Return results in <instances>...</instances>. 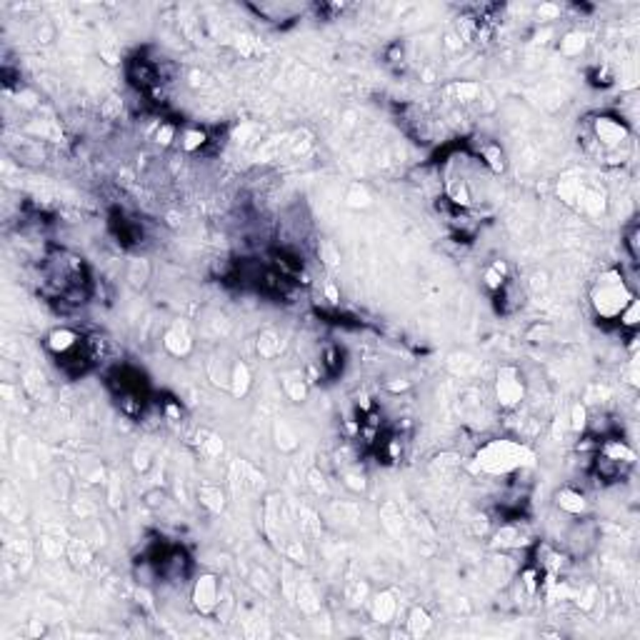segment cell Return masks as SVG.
<instances>
[{
  "label": "cell",
  "mask_w": 640,
  "mask_h": 640,
  "mask_svg": "<svg viewBox=\"0 0 640 640\" xmlns=\"http://www.w3.org/2000/svg\"><path fill=\"white\" fill-rule=\"evenodd\" d=\"M203 448L208 450V455H218L223 450V443H220L218 435H210L208 440H203Z\"/></svg>",
  "instance_id": "cell-27"
},
{
  "label": "cell",
  "mask_w": 640,
  "mask_h": 640,
  "mask_svg": "<svg viewBox=\"0 0 640 640\" xmlns=\"http://www.w3.org/2000/svg\"><path fill=\"white\" fill-rule=\"evenodd\" d=\"M345 205L353 210H368L373 205V193L363 183H351V188L345 191Z\"/></svg>",
  "instance_id": "cell-14"
},
{
  "label": "cell",
  "mask_w": 640,
  "mask_h": 640,
  "mask_svg": "<svg viewBox=\"0 0 640 640\" xmlns=\"http://www.w3.org/2000/svg\"><path fill=\"white\" fill-rule=\"evenodd\" d=\"M280 353V338L275 330H263V333L258 335V356L265 358V361H273V358H278Z\"/></svg>",
  "instance_id": "cell-18"
},
{
  "label": "cell",
  "mask_w": 640,
  "mask_h": 640,
  "mask_svg": "<svg viewBox=\"0 0 640 640\" xmlns=\"http://www.w3.org/2000/svg\"><path fill=\"white\" fill-rule=\"evenodd\" d=\"M283 388L290 395V400H296V403H303L308 398V385L303 380V375H290V373L283 375Z\"/></svg>",
  "instance_id": "cell-19"
},
{
  "label": "cell",
  "mask_w": 640,
  "mask_h": 640,
  "mask_svg": "<svg viewBox=\"0 0 640 640\" xmlns=\"http://www.w3.org/2000/svg\"><path fill=\"white\" fill-rule=\"evenodd\" d=\"M203 143H205V133L203 131H186L183 133V150H186V153H193V150L203 148Z\"/></svg>",
  "instance_id": "cell-20"
},
{
  "label": "cell",
  "mask_w": 640,
  "mask_h": 640,
  "mask_svg": "<svg viewBox=\"0 0 640 640\" xmlns=\"http://www.w3.org/2000/svg\"><path fill=\"white\" fill-rule=\"evenodd\" d=\"M405 628H408V633H411L413 638H423V635H428L430 633V628H433L430 613H428L425 608H421V605L411 608L408 620H405Z\"/></svg>",
  "instance_id": "cell-11"
},
{
  "label": "cell",
  "mask_w": 640,
  "mask_h": 640,
  "mask_svg": "<svg viewBox=\"0 0 640 640\" xmlns=\"http://www.w3.org/2000/svg\"><path fill=\"white\" fill-rule=\"evenodd\" d=\"M163 348L173 358H188L193 353V335L183 323L170 325L163 335Z\"/></svg>",
  "instance_id": "cell-7"
},
{
  "label": "cell",
  "mask_w": 640,
  "mask_h": 640,
  "mask_svg": "<svg viewBox=\"0 0 640 640\" xmlns=\"http://www.w3.org/2000/svg\"><path fill=\"white\" fill-rule=\"evenodd\" d=\"M483 158H485V163L490 165L495 173H500V170L505 168L503 163V153H500V148H495V145H488L485 150H483Z\"/></svg>",
  "instance_id": "cell-24"
},
{
  "label": "cell",
  "mask_w": 640,
  "mask_h": 640,
  "mask_svg": "<svg viewBox=\"0 0 640 640\" xmlns=\"http://www.w3.org/2000/svg\"><path fill=\"white\" fill-rule=\"evenodd\" d=\"M250 385H253L250 368H248L243 361H236L230 366V378H228L230 393L236 395V398H246V395L250 393Z\"/></svg>",
  "instance_id": "cell-9"
},
{
  "label": "cell",
  "mask_w": 640,
  "mask_h": 640,
  "mask_svg": "<svg viewBox=\"0 0 640 640\" xmlns=\"http://www.w3.org/2000/svg\"><path fill=\"white\" fill-rule=\"evenodd\" d=\"M600 455L608 460H615V463H620V465H633V460H635V453L623 443V440H608V443L600 448Z\"/></svg>",
  "instance_id": "cell-16"
},
{
  "label": "cell",
  "mask_w": 640,
  "mask_h": 640,
  "mask_svg": "<svg viewBox=\"0 0 640 640\" xmlns=\"http://www.w3.org/2000/svg\"><path fill=\"white\" fill-rule=\"evenodd\" d=\"M588 45V38L580 30H570V33H565L563 38H560V55H565V58H578L583 50H586Z\"/></svg>",
  "instance_id": "cell-17"
},
{
  "label": "cell",
  "mask_w": 640,
  "mask_h": 640,
  "mask_svg": "<svg viewBox=\"0 0 640 640\" xmlns=\"http://www.w3.org/2000/svg\"><path fill=\"white\" fill-rule=\"evenodd\" d=\"M395 610H398V600H395L393 591H380L370 603V615L375 623L388 625L395 618Z\"/></svg>",
  "instance_id": "cell-8"
},
{
  "label": "cell",
  "mask_w": 640,
  "mask_h": 640,
  "mask_svg": "<svg viewBox=\"0 0 640 640\" xmlns=\"http://www.w3.org/2000/svg\"><path fill=\"white\" fill-rule=\"evenodd\" d=\"M620 325H625V328H635L638 325V298H633V301L625 306V310L618 315Z\"/></svg>",
  "instance_id": "cell-22"
},
{
  "label": "cell",
  "mask_w": 640,
  "mask_h": 640,
  "mask_svg": "<svg viewBox=\"0 0 640 640\" xmlns=\"http://www.w3.org/2000/svg\"><path fill=\"white\" fill-rule=\"evenodd\" d=\"M570 428H573L575 433H583L588 428V408L583 403L573 405V421H570Z\"/></svg>",
  "instance_id": "cell-21"
},
{
  "label": "cell",
  "mask_w": 640,
  "mask_h": 640,
  "mask_svg": "<svg viewBox=\"0 0 640 640\" xmlns=\"http://www.w3.org/2000/svg\"><path fill=\"white\" fill-rule=\"evenodd\" d=\"M555 500H558V508L563 510V513H568V515H580V513H586V508H588L583 493L573 490V488H563V490H558Z\"/></svg>",
  "instance_id": "cell-12"
},
{
  "label": "cell",
  "mask_w": 640,
  "mask_h": 640,
  "mask_svg": "<svg viewBox=\"0 0 640 640\" xmlns=\"http://www.w3.org/2000/svg\"><path fill=\"white\" fill-rule=\"evenodd\" d=\"M630 138V131L623 121L610 118V115H598L593 121V140L600 150H618Z\"/></svg>",
  "instance_id": "cell-5"
},
{
  "label": "cell",
  "mask_w": 640,
  "mask_h": 640,
  "mask_svg": "<svg viewBox=\"0 0 640 640\" xmlns=\"http://www.w3.org/2000/svg\"><path fill=\"white\" fill-rule=\"evenodd\" d=\"M173 135H176V128H173V126H160L158 128V143H160V145H170Z\"/></svg>",
  "instance_id": "cell-26"
},
{
  "label": "cell",
  "mask_w": 640,
  "mask_h": 640,
  "mask_svg": "<svg viewBox=\"0 0 640 640\" xmlns=\"http://www.w3.org/2000/svg\"><path fill=\"white\" fill-rule=\"evenodd\" d=\"M308 481H310V485H313V490H315V493H323V495L328 493V485H325V478L320 476L318 471H310V473H308Z\"/></svg>",
  "instance_id": "cell-25"
},
{
  "label": "cell",
  "mask_w": 640,
  "mask_h": 640,
  "mask_svg": "<svg viewBox=\"0 0 640 640\" xmlns=\"http://www.w3.org/2000/svg\"><path fill=\"white\" fill-rule=\"evenodd\" d=\"M633 293L628 290L623 280V273L620 270H605L600 278L596 280L591 290V303H593V310H596L598 318L603 320H618V315L625 310L630 301H633Z\"/></svg>",
  "instance_id": "cell-1"
},
{
  "label": "cell",
  "mask_w": 640,
  "mask_h": 640,
  "mask_svg": "<svg viewBox=\"0 0 640 640\" xmlns=\"http://www.w3.org/2000/svg\"><path fill=\"white\" fill-rule=\"evenodd\" d=\"M526 398V383L520 378L518 368L513 366H503L498 370V380H495V400L503 411H513L523 403Z\"/></svg>",
  "instance_id": "cell-3"
},
{
  "label": "cell",
  "mask_w": 640,
  "mask_h": 640,
  "mask_svg": "<svg viewBox=\"0 0 640 640\" xmlns=\"http://www.w3.org/2000/svg\"><path fill=\"white\" fill-rule=\"evenodd\" d=\"M150 275H153V268H150V263L145 260V258H133L131 263H128L126 280H128V285H131L133 290L145 288L148 280H150Z\"/></svg>",
  "instance_id": "cell-10"
},
{
  "label": "cell",
  "mask_w": 640,
  "mask_h": 640,
  "mask_svg": "<svg viewBox=\"0 0 640 640\" xmlns=\"http://www.w3.org/2000/svg\"><path fill=\"white\" fill-rule=\"evenodd\" d=\"M45 345H48V351L53 353V356L68 358L71 353H76L78 348H80L83 338L73 328H55V330H50V333H48V338H45Z\"/></svg>",
  "instance_id": "cell-6"
},
{
  "label": "cell",
  "mask_w": 640,
  "mask_h": 640,
  "mask_svg": "<svg viewBox=\"0 0 640 640\" xmlns=\"http://www.w3.org/2000/svg\"><path fill=\"white\" fill-rule=\"evenodd\" d=\"M526 338L531 340V343H545V340H550V338H553V325H548V323H536L531 330H528Z\"/></svg>",
  "instance_id": "cell-23"
},
{
  "label": "cell",
  "mask_w": 640,
  "mask_h": 640,
  "mask_svg": "<svg viewBox=\"0 0 640 640\" xmlns=\"http://www.w3.org/2000/svg\"><path fill=\"white\" fill-rule=\"evenodd\" d=\"M198 498H200L203 508H208L210 513H223V508H225V493L220 490V485L205 483V485H200V490H198Z\"/></svg>",
  "instance_id": "cell-13"
},
{
  "label": "cell",
  "mask_w": 640,
  "mask_h": 640,
  "mask_svg": "<svg viewBox=\"0 0 640 640\" xmlns=\"http://www.w3.org/2000/svg\"><path fill=\"white\" fill-rule=\"evenodd\" d=\"M191 600L200 615H213L220 605V578L215 573H203L193 583Z\"/></svg>",
  "instance_id": "cell-4"
},
{
  "label": "cell",
  "mask_w": 640,
  "mask_h": 640,
  "mask_svg": "<svg viewBox=\"0 0 640 640\" xmlns=\"http://www.w3.org/2000/svg\"><path fill=\"white\" fill-rule=\"evenodd\" d=\"M533 463V453L515 440H490L478 450V468L490 476H505Z\"/></svg>",
  "instance_id": "cell-2"
},
{
  "label": "cell",
  "mask_w": 640,
  "mask_h": 640,
  "mask_svg": "<svg viewBox=\"0 0 640 640\" xmlns=\"http://www.w3.org/2000/svg\"><path fill=\"white\" fill-rule=\"evenodd\" d=\"M273 438H275V445H278L283 453H293V450L298 448L296 430H293V428H290L285 421H275L273 423Z\"/></svg>",
  "instance_id": "cell-15"
}]
</instances>
